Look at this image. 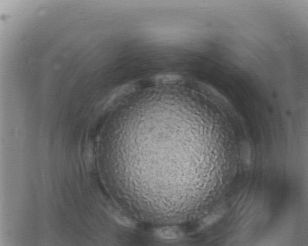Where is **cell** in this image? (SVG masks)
I'll return each instance as SVG.
<instances>
[{
  "label": "cell",
  "instance_id": "1",
  "mask_svg": "<svg viewBox=\"0 0 308 246\" xmlns=\"http://www.w3.org/2000/svg\"><path fill=\"white\" fill-rule=\"evenodd\" d=\"M155 234L161 239L172 240L181 237L182 232L176 226H164L157 229Z\"/></svg>",
  "mask_w": 308,
  "mask_h": 246
}]
</instances>
